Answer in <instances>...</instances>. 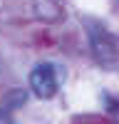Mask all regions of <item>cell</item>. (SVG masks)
I'll use <instances>...</instances> for the list:
<instances>
[{
    "instance_id": "6da1fadb",
    "label": "cell",
    "mask_w": 119,
    "mask_h": 124,
    "mask_svg": "<svg viewBox=\"0 0 119 124\" xmlns=\"http://www.w3.org/2000/svg\"><path fill=\"white\" fill-rule=\"evenodd\" d=\"M57 87H60V77H57L55 65L42 62V65L32 67V72H30V89H32V94H35L37 99H50V97H55Z\"/></svg>"
},
{
    "instance_id": "7a4b0ae2",
    "label": "cell",
    "mask_w": 119,
    "mask_h": 124,
    "mask_svg": "<svg viewBox=\"0 0 119 124\" xmlns=\"http://www.w3.org/2000/svg\"><path fill=\"white\" fill-rule=\"evenodd\" d=\"M89 40H92V50H94V55H97V60L102 65H114L117 62V47H114L112 37L107 32H102L99 27H92Z\"/></svg>"
}]
</instances>
